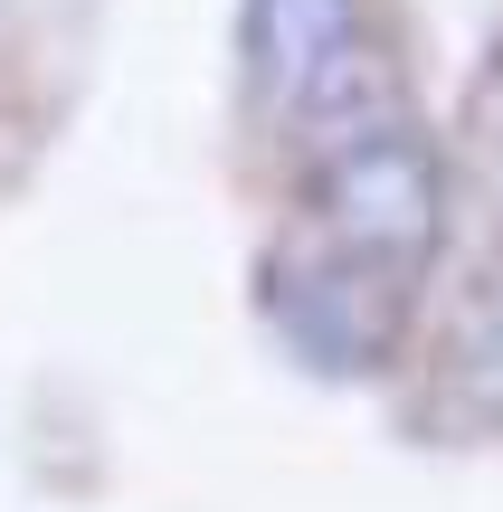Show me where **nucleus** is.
<instances>
[{
	"label": "nucleus",
	"instance_id": "f257e3e1",
	"mask_svg": "<svg viewBox=\"0 0 503 512\" xmlns=\"http://www.w3.org/2000/svg\"><path fill=\"white\" fill-rule=\"evenodd\" d=\"M314 247L352 256L371 275H399L409 285L437 247V162L409 143V124H371V133H342L323 152V190H314Z\"/></svg>",
	"mask_w": 503,
	"mask_h": 512
},
{
	"label": "nucleus",
	"instance_id": "f03ea898",
	"mask_svg": "<svg viewBox=\"0 0 503 512\" xmlns=\"http://www.w3.org/2000/svg\"><path fill=\"white\" fill-rule=\"evenodd\" d=\"M238 48H247V95L266 114H333L342 133L390 124V86L361 38V0H247Z\"/></svg>",
	"mask_w": 503,
	"mask_h": 512
}]
</instances>
